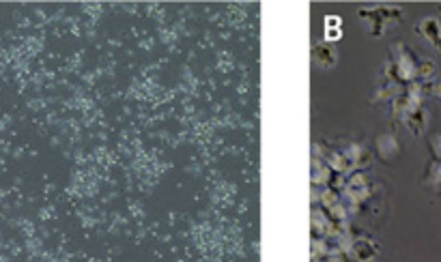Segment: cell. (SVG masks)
<instances>
[{
	"instance_id": "obj_1",
	"label": "cell",
	"mask_w": 441,
	"mask_h": 262,
	"mask_svg": "<svg viewBox=\"0 0 441 262\" xmlns=\"http://www.w3.org/2000/svg\"><path fill=\"white\" fill-rule=\"evenodd\" d=\"M364 17H368L370 22H373V35L375 37H381L383 35V28L387 22H394V19H401L403 11L401 7H390V5H381V7H373V9H364L362 11Z\"/></svg>"
},
{
	"instance_id": "obj_2",
	"label": "cell",
	"mask_w": 441,
	"mask_h": 262,
	"mask_svg": "<svg viewBox=\"0 0 441 262\" xmlns=\"http://www.w3.org/2000/svg\"><path fill=\"white\" fill-rule=\"evenodd\" d=\"M417 33H420L428 43H433L437 50L441 52V22L437 17H424L417 24Z\"/></svg>"
},
{
	"instance_id": "obj_3",
	"label": "cell",
	"mask_w": 441,
	"mask_h": 262,
	"mask_svg": "<svg viewBox=\"0 0 441 262\" xmlns=\"http://www.w3.org/2000/svg\"><path fill=\"white\" fill-rule=\"evenodd\" d=\"M312 58H314L316 67H321V69H330V67H334L336 60H338L336 50H334L332 45H328V43H319V45H314Z\"/></svg>"
},
{
	"instance_id": "obj_4",
	"label": "cell",
	"mask_w": 441,
	"mask_h": 262,
	"mask_svg": "<svg viewBox=\"0 0 441 262\" xmlns=\"http://www.w3.org/2000/svg\"><path fill=\"white\" fill-rule=\"evenodd\" d=\"M403 121H405L407 127L413 131V136H422L424 129H426V125H428V112H426L424 106H422V108H417V110L409 112L407 116H403Z\"/></svg>"
},
{
	"instance_id": "obj_5",
	"label": "cell",
	"mask_w": 441,
	"mask_h": 262,
	"mask_svg": "<svg viewBox=\"0 0 441 262\" xmlns=\"http://www.w3.org/2000/svg\"><path fill=\"white\" fill-rule=\"evenodd\" d=\"M353 256L358 262H370L375 256H377V245L373 241H368V239H358L351 247Z\"/></svg>"
},
{
	"instance_id": "obj_6",
	"label": "cell",
	"mask_w": 441,
	"mask_h": 262,
	"mask_svg": "<svg viewBox=\"0 0 441 262\" xmlns=\"http://www.w3.org/2000/svg\"><path fill=\"white\" fill-rule=\"evenodd\" d=\"M399 151H401L399 140L394 138L392 133H385V136H381V138H379V155H381V159H383V161H390L392 157H396V155H399Z\"/></svg>"
},
{
	"instance_id": "obj_7",
	"label": "cell",
	"mask_w": 441,
	"mask_h": 262,
	"mask_svg": "<svg viewBox=\"0 0 441 262\" xmlns=\"http://www.w3.org/2000/svg\"><path fill=\"white\" fill-rule=\"evenodd\" d=\"M342 35V22L336 15H330L325 19V39L328 41H338Z\"/></svg>"
},
{
	"instance_id": "obj_8",
	"label": "cell",
	"mask_w": 441,
	"mask_h": 262,
	"mask_svg": "<svg viewBox=\"0 0 441 262\" xmlns=\"http://www.w3.org/2000/svg\"><path fill=\"white\" fill-rule=\"evenodd\" d=\"M426 181H428L433 187H441V161H433V163H431L428 174H426Z\"/></svg>"
},
{
	"instance_id": "obj_9",
	"label": "cell",
	"mask_w": 441,
	"mask_h": 262,
	"mask_svg": "<svg viewBox=\"0 0 441 262\" xmlns=\"http://www.w3.org/2000/svg\"><path fill=\"white\" fill-rule=\"evenodd\" d=\"M431 151L435 155V161H441V133H435L431 138Z\"/></svg>"
},
{
	"instance_id": "obj_10",
	"label": "cell",
	"mask_w": 441,
	"mask_h": 262,
	"mask_svg": "<svg viewBox=\"0 0 441 262\" xmlns=\"http://www.w3.org/2000/svg\"><path fill=\"white\" fill-rule=\"evenodd\" d=\"M426 90H428L431 95H435V97H441V76L435 78L433 82H428V84H426Z\"/></svg>"
},
{
	"instance_id": "obj_11",
	"label": "cell",
	"mask_w": 441,
	"mask_h": 262,
	"mask_svg": "<svg viewBox=\"0 0 441 262\" xmlns=\"http://www.w3.org/2000/svg\"><path fill=\"white\" fill-rule=\"evenodd\" d=\"M439 11H441V5H439Z\"/></svg>"
}]
</instances>
